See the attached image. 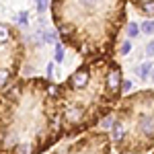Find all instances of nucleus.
I'll list each match as a JSON object with an SVG mask.
<instances>
[{"mask_svg":"<svg viewBox=\"0 0 154 154\" xmlns=\"http://www.w3.org/2000/svg\"><path fill=\"white\" fill-rule=\"evenodd\" d=\"M62 140L54 80L17 78L0 91V154H43Z\"/></svg>","mask_w":154,"mask_h":154,"instance_id":"1","label":"nucleus"},{"mask_svg":"<svg viewBox=\"0 0 154 154\" xmlns=\"http://www.w3.org/2000/svg\"><path fill=\"white\" fill-rule=\"evenodd\" d=\"M123 97V68L113 58L84 60L58 84V111L64 140H76L113 113Z\"/></svg>","mask_w":154,"mask_h":154,"instance_id":"2","label":"nucleus"},{"mask_svg":"<svg viewBox=\"0 0 154 154\" xmlns=\"http://www.w3.org/2000/svg\"><path fill=\"white\" fill-rule=\"evenodd\" d=\"M128 0H51V23L66 48L82 60L113 58L128 25Z\"/></svg>","mask_w":154,"mask_h":154,"instance_id":"3","label":"nucleus"},{"mask_svg":"<svg viewBox=\"0 0 154 154\" xmlns=\"http://www.w3.org/2000/svg\"><path fill=\"white\" fill-rule=\"evenodd\" d=\"M111 146L117 154L154 150V88L121 97L111 113Z\"/></svg>","mask_w":154,"mask_h":154,"instance_id":"4","label":"nucleus"},{"mask_svg":"<svg viewBox=\"0 0 154 154\" xmlns=\"http://www.w3.org/2000/svg\"><path fill=\"white\" fill-rule=\"evenodd\" d=\"M25 62V41L17 27L0 23V91L19 78Z\"/></svg>","mask_w":154,"mask_h":154,"instance_id":"5","label":"nucleus"},{"mask_svg":"<svg viewBox=\"0 0 154 154\" xmlns=\"http://www.w3.org/2000/svg\"><path fill=\"white\" fill-rule=\"evenodd\" d=\"M113 146H111V138L109 131H86L76 140H68L54 150L51 154H111Z\"/></svg>","mask_w":154,"mask_h":154,"instance_id":"6","label":"nucleus"},{"mask_svg":"<svg viewBox=\"0 0 154 154\" xmlns=\"http://www.w3.org/2000/svg\"><path fill=\"white\" fill-rule=\"evenodd\" d=\"M134 11L140 12L142 17H148V19H154V0H128Z\"/></svg>","mask_w":154,"mask_h":154,"instance_id":"7","label":"nucleus"},{"mask_svg":"<svg viewBox=\"0 0 154 154\" xmlns=\"http://www.w3.org/2000/svg\"><path fill=\"white\" fill-rule=\"evenodd\" d=\"M152 62H144V64H140L138 68H136V74H138V78L140 80H148L150 78V72H152Z\"/></svg>","mask_w":154,"mask_h":154,"instance_id":"8","label":"nucleus"},{"mask_svg":"<svg viewBox=\"0 0 154 154\" xmlns=\"http://www.w3.org/2000/svg\"><path fill=\"white\" fill-rule=\"evenodd\" d=\"M41 37H43V41H45V43H51V45H56V43H58V39H60L58 31H54V29L43 31V33H41Z\"/></svg>","mask_w":154,"mask_h":154,"instance_id":"9","label":"nucleus"},{"mask_svg":"<svg viewBox=\"0 0 154 154\" xmlns=\"http://www.w3.org/2000/svg\"><path fill=\"white\" fill-rule=\"evenodd\" d=\"M125 33H128L130 39L138 37L140 33H142V31H140V25H138V23H130V21H128V25H125Z\"/></svg>","mask_w":154,"mask_h":154,"instance_id":"10","label":"nucleus"},{"mask_svg":"<svg viewBox=\"0 0 154 154\" xmlns=\"http://www.w3.org/2000/svg\"><path fill=\"white\" fill-rule=\"evenodd\" d=\"M140 31H142L144 35H154V19H146L140 25Z\"/></svg>","mask_w":154,"mask_h":154,"instance_id":"11","label":"nucleus"},{"mask_svg":"<svg viewBox=\"0 0 154 154\" xmlns=\"http://www.w3.org/2000/svg\"><path fill=\"white\" fill-rule=\"evenodd\" d=\"M54 62H56V64H62V62H64V43H62V41L56 43V49H54Z\"/></svg>","mask_w":154,"mask_h":154,"instance_id":"12","label":"nucleus"},{"mask_svg":"<svg viewBox=\"0 0 154 154\" xmlns=\"http://www.w3.org/2000/svg\"><path fill=\"white\" fill-rule=\"evenodd\" d=\"M49 2H51V0H35V8H37V12H39V14H43V12L49 8Z\"/></svg>","mask_w":154,"mask_h":154,"instance_id":"13","label":"nucleus"},{"mask_svg":"<svg viewBox=\"0 0 154 154\" xmlns=\"http://www.w3.org/2000/svg\"><path fill=\"white\" fill-rule=\"evenodd\" d=\"M130 51H131V41H130V39H125V41H121V45H119L117 54H121V56H128Z\"/></svg>","mask_w":154,"mask_h":154,"instance_id":"14","label":"nucleus"},{"mask_svg":"<svg viewBox=\"0 0 154 154\" xmlns=\"http://www.w3.org/2000/svg\"><path fill=\"white\" fill-rule=\"evenodd\" d=\"M144 54H146L148 58L154 56V41H148V43H146V51H144Z\"/></svg>","mask_w":154,"mask_h":154,"instance_id":"15","label":"nucleus"},{"mask_svg":"<svg viewBox=\"0 0 154 154\" xmlns=\"http://www.w3.org/2000/svg\"><path fill=\"white\" fill-rule=\"evenodd\" d=\"M17 17H19V23H23V25H27V23H29V19H27V17H29V12H27V11L19 12Z\"/></svg>","mask_w":154,"mask_h":154,"instance_id":"16","label":"nucleus"},{"mask_svg":"<svg viewBox=\"0 0 154 154\" xmlns=\"http://www.w3.org/2000/svg\"><path fill=\"white\" fill-rule=\"evenodd\" d=\"M54 66H56V62H49L48 64V76H45V78H49V80L54 78Z\"/></svg>","mask_w":154,"mask_h":154,"instance_id":"17","label":"nucleus"},{"mask_svg":"<svg viewBox=\"0 0 154 154\" xmlns=\"http://www.w3.org/2000/svg\"><path fill=\"white\" fill-rule=\"evenodd\" d=\"M131 88V80H128V78H123V93H128Z\"/></svg>","mask_w":154,"mask_h":154,"instance_id":"18","label":"nucleus"},{"mask_svg":"<svg viewBox=\"0 0 154 154\" xmlns=\"http://www.w3.org/2000/svg\"><path fill=\"white\" fill-rule=\"evenodd\" d=\"M150 80L154 82V66H152V72H150Z\"/></svg>","mask_w":154,"mask_h":154,"instance_id":"19","label":"nucleus"},{"mask_svg":"<svg viewBox=\"0 0 154 154\" xmlns=\"http://www.w3.org/2000/svg\"><path fill=\"white\" fill-rule=\"evenodd\" d=\"M152 154H154V152H152Z\"/></svg>","mask_w":154,"mask_h":154,"instance_id":"20","label":"nucleus"}]
</instances>
